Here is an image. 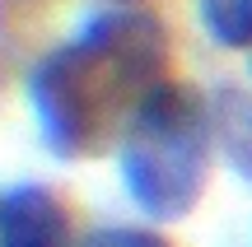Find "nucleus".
Instances as JSON below:
<instances>
[{
    "instance_id": "nucleus-1",
    "label": "nucleus",
    "mask_w": 252,
    "mask_h": 247,
    "mask_svg": "<svg viewBox=\"0 0 252 247\" xmlns=\"http://www.w3.org/2000/svg\"><path fill=\"white\" fill-rule=\"evenodd\" d=\"M163 56L159 19L140 9L94 14L65 47L47 52L28 75V103L47 149L80 159L126 136L135 108L163 84Z\"/></svg>"
},
{
    "instance_id": "nucleus-2",
    "label": "nucleus",
    "mask_w": 252,
    "mask_h": 247,
    "mask_svg": "<svg viewBox=\"0 0 252 247\" xmlns=\"http://www.w3.org/2000/svg\"><path fill=\"white\" fill-rule=\"evenodd\" d=\"M206 108L196 93L163 80L135 108L126 136L117 140V173L126 196L150 220H182L206 187Z\"/></svg>"
},
{
    "instance_id": "nucleus-3",
    "label": "nucleus",
    "mask_w": 252,
    "mask_h": 247,
    "mask_svg": "<svg viewBox=\"0 0 252 247\" xmlns=\"http://www.w3.org/2000/svg\"><path fill=\"white\" fill-rule=\"evenodd\" d=\"M0 247H70L65 205L37 182L0 192Z\"/></svg>"
},
{
    "instance_id": "nucleus-4",
    "label": "nucleus",
    "mask_w": 252,
    "mask_h": 247,
    "mask_svg": "<svg viewBox=\"0 0 252 247\" xmlns=\"http://www.w3.org/2000/svg\"><path fill=\"white\" fill-rule=\"evenodd\" d=\"M196 14L215 47H252V0H196Z\"/></svg>"
},
{
    "instance_id": "nucleus-5",
    "label": "nucleus",
    "mask_w": 252,
    "mask_h": 247,
    "mask_svg": "<svg viewBox=\"0 0 252 247\" xmlns=\"http://www.w3.org/2000/svg\"><path fill=\"white\" fill-rule=\"evenodd\" d=\"M80 247H168L159 238V233H150V229H98V233H89Z\"/></svg>"
}]
</instances>
